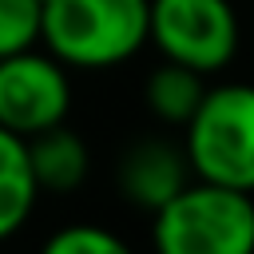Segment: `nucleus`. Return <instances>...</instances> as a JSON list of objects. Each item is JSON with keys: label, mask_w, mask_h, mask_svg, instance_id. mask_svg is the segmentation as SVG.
<instances>
[{"label": "nucleus", "mask_w": 254, "mask_h": 254, "mask_svg": "<svg viewBox=\"0 0 254 254\" xmlns=\"http://www.w3.org/2000/svg\"><path fill=\"white\" fill-rule=\"evenodd\" d=\"M151 214L155 254H254V194L246 190L198 179Z\"/></svg>", "instance_id": "2"}, {"label": "nucleus", "mask_w": 254, "mask_h": 254, "mask_svg": "<svg viewBox=\"0 0 254 254\" xmlns=\"http://www.w3.org/2000/svg\"><path fill=\"white\" fill-rule=\"evenodd\" d=\"M71 111L67 67L52 52H16L0 60V127L20 139L64 123Z\"/></svg>", "instance_id": "5"}, {"label": "nucleus", "mask_w": 254, "mask_h": 254, "mask_svg": "<svg viewBox=\"0 0 254 254\" xmlns=\"http://www.w3.org/2000/svg\"><path fill=\"white\" fill-rule=\"evenodd\" d=\"M183 127L190 175L254 194V83L206 87Z\"/></svg>", "instance_id": "3"}, {"label": "nucleus", "mask_w": 254, "mask_h": 254, "mask_svg": "<svg viewBox=\"0 0 254 254\" xmlns=\"http://www.w3.org/2000/svg\"><path fill=\"white\" fill-rule=\"evenodd\" d=\"M202 79H206V75H198V71H190V67H183V64H171V60L159 64V67L147 75V87H143L147 111H151L155 119H163V123L183 127V123L190 119V111L198 107L202 91H206Z\"/></svg>", "instance_id": "9"}, {"label": "nucleus", "mask_w": 254, "mask_h": 254, "mask_svg": "<svg viewBox=\"0 0 254 254\" xmlns=\"http://www.w3.org/2000/svg\"><path fill=\"white\" fill-rule=\"evenodd\" d=\"M187 183H190L187 151L175 147L171 139H139L115 163V190L139 210H159Z\"/></svg>", "instance_id": "6"}, {"label": "nucleus", "mask_w": 254, "mask_h": 254, "mask_svg": "<svg viewBox=\"0 0 254 254\" xmlns=\"http://www.w3.org/2000/svg\"><path fill=\"white\" fill-rule=\"evenodd\" d=\"M40 4H44V0H40Z\"/></svg>", "instance_id": "12"}, {"label": "nucleus", "mask_w": 254, "mask_h": 254, "mask_svg": "<svg viewBox=\"0 0 254 254\" xmlns=\"http://www.w3.org/2000/svg\"><path fill=\"white\" fill-rule=\"evenodd\" d=\"M28 163H32V179L40 190L48 194H71L83 187L87 171H91V155H87V143L56 123L48 131H36L28 139Z\"/></svg>", "instance_id": "7"}, {"label": "nucleus", "mask_w": 254, "mask_h": 254, "mask_svg": "<svg viewBox=\"0 0 254 254\" xmlns=\"http://www.w3.org/2000/svg\"><path fill=\"white\" fill-rule=\"evenodd\" d=\"M40 254H135L115 230L107 226H95V222H71L64 230H56Z\"/></svg>", "instance_id": "10"}, {"label": "nucleus", "mask_w": 254, "mask_h": 254, "mask_svg": "<svg viewBox=\"0 0 254 254\" xmlns=\"http://www.w3.org/2000/svg\"><path fill=\"white\" fill-rule=\"evenodd\" d=\"M151 0H44L40 40L64 64L79 71H103L127 64L147 44Z\"/></svg>", "instance_id": "1"}, {"label": "nucleus", "mask_w": 254, "mask_h": 254, "mask_svg": "<svg viewBox=\"0 0 254 254\" xmlns=\"http://www.w3.org/2000/svg\"><path fill=\"white\" fill-rule=\"evenodd\" d=\"M40 0H0V60L40 44Z\"/></svg>", "instance_id": "11"}, {"label": "nucleus", "mask_w": 254, "mask_h": 254, "mask_svg": "<svg viewBox=\"0 0 254 254\" xmlns=\"http://www.w3.org/2000/svg\"><path fill=\"white\" fill-rule=\"evenodd\" d=\"M36 198H40V187L32 179L28 139L0 127V242L24 230V222L36 210Z\"/></svg>", "instance_id": "8"}, {"label": "nucleus", "mask_w": 254, "mask_h": 254, "mask_svg": "<svg viewBox=\"0 0 254 254\" xmlns=\"http://www.w3.org/2000/svg\"><path fill=\"white\" fill-rule=\"evenodd\" d=\"M238 12L230 0H151L147 40L163 60L198 75L222 71L238 56Z\"/></svg>", "instance_id": "4"}]
</instances>
